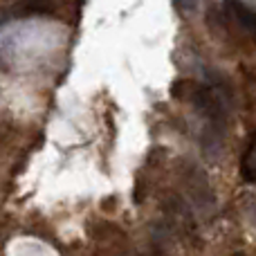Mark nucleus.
Segmentation results:
<instances>
[{
	"instance_id": "4",
	"label": "nucleus",
	"mask_w": 256,
	"mask_h": 256,
	"mask_svg": "<svg viewBox=\"0 0 256 256\" xmlns=\"http://www.w3.org/2000/svg\"><path fill=\"white\" fill-rule=\"evenodd\" d=\"M142 256H150V254H142Z\"/></svg>"
},
{
	"instance_id": "3",
	"label": "nucleus",
	"mask_w": 256,
	"mask_h": 256,
	"mask_svg": "<svg viewBox=\"0 0 256 256\" xmlns=\"http://www.w3.org/2000/svg\"><path fill=\"white\" fill-rule=\"evenodd\" d=\"M254 225H256V209H254Z\"/></svg>"
},
{
	"instance_id": "2",
	"label": "nucleus",
	"mask_w": 256,
	"mask_h": 256,
	"mask_svg": "<svg viewBox=\"0 0 256 256\" xmlns=\"http://www.w3.org/2000/svg\"><path fill=\"white\" fill-rule=\"evenodd\" d=\"M227 7H230V12L234 14V18L238 20V25L243 27V30H248L256 38V12L254 9L243 2H230Z\"/></svg>"
},
{
	"instance_id": "1",
	"label": "nucleus",
	"mask_w": 256,
	"mask_h": 256,
	"mask_svg": "<svg viewBox=\"0 0 256 256\" xmlns=\"http://www.w3.org/2000/svg\"><path fill=\"white\" fill-rule=\"evenodd\" d=\"M240 178L250 184L256 182V130L250 137V144L245 148L243 158H240Z\"/></svg>"
}]
</instances>
